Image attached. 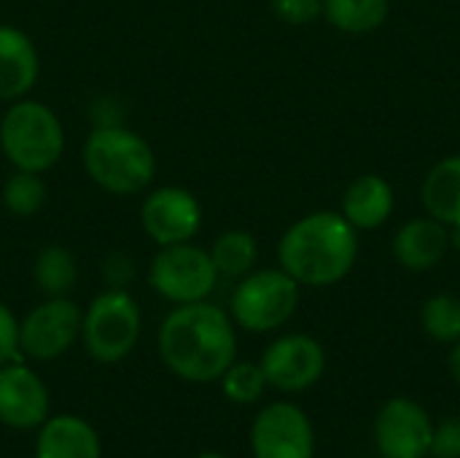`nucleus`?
<instances>
[{"mask_svg": "<svg viewBox=\"0 0 460 458\" xmlns=\"http://www.w3.org/2000/svg\"><path fill=\"white\" fill-rule=\"evenodd\" d=\"M218 381H221L224 397L234 405H253L267 391V378L261 373V364H253V362L234 359Z\"/></svg>", "mask_w": 460, "mask_h": 458, "instance_id": "obj_24", "label": "nucleus"}, {"mask_svg": "<svg viewBox=\"0 0 460 458\" xmlns=\"http://www.w3.org/2000/svg\"><path fill=\"white\" fill-rule=\"evenodd\" d=\"M140 308L127 289L97 294L81 321V343L97 364H119L140 340Z\"/></svg>", "mask_w": 460, "mask_h": 458, "instance_id": "obj_5", "label": "nucleus"}, {"mask_svg": "<svg viewBox=\"0 0 460 458\" xmlns=\"http://www.w3.org/2000/svg\"><path fill=\"white\" fill-rule=\"evenodd\" d=\"M434 458H460V418H445L439 427H434L431 437V454Z\"/></svg>", "mask_w": 460, "mask_h": 458, "instance_id": "obj_25", "label": "nucleus"}, {"mask_svg": "<svg viewBox=\"0 0 460 458\" xmlns=\"http://www.w3.org/2000/svg\"><path fill=\"white\" fill-rule=\"evenodd\" d=\"M22 348H19V321L8 310V305L0 302V367L8 362H19Z\"/></svg>", "mask_w": 460, "mask_h": 458, "instance_id": "obj_26", "label": "nucleus"}, {"mask_svg": "<svg viewBox=\"0 0 460 458\" xmlns=\"http://www.w3.org/2000/svg\"><path fill=\"white\" fill-rule=\"evenodd\" d=\"M81 162L86 175L111 194H140L156 175V157L146 138L119 124H100L89 132Z\"/></svg>", "mask_w": 460, "mask_h": 458, "instance_id": "obj_3", "label": "nucleus"}, {"mask_svg": "<svg viewBox=\"0 0 460 458\" xmlns=\"http://www.w3.org/2000/svg\"><path fill=\"white\" fill-rule=\"evenodd\" d=\"M102 275H105L108 289H124L132 281V275H135V265L124 254H111L102 262Z\"/></svg>", "mask_w": 460, "mask_h": 458, "instance_id": "obj_28", "label": "nucleus"}, {"mask_svg": "<svg viewBox=\"0 0 460 458\" xmlns=\"http://www.w3.org/2000/svg\"><path fill=\"white\" fill-rule=\"evenodd\" d=\"M394 211V189L380 175H361L342 197V213L356 229H375Z\"/></svg>", "mask_w": 460, "mask_h": 458, "instance_id": "obj_17", "label": "nucleus"}, {"mask_svg": "<svg viewBox=\"0 0 460 458\" xmlns=\"http://www.w3.org/2000/svg\"><path fill=\"white\" fill-rule=\"evenodd\" d=\"M326 19L345 32H372L388 16V0H323Z\"/></svg>", "mask_w": 460, "mask_h": 458, "instance_id": "obj_20", "label": "nucleus"}, {"mask_svg": "<svg viewBox=\"0 0 460 458\" xmlns=\"http://www.w3.org/2000/svg\"><path fill=\"white\" fill-rule=\"evenodd\" d=\"M299 302V283L286 270H259L245 275L232 294V321L248 332L283 327Z\"/></svg>", "mask_w": 460, "mask_h": 458, "instance_id": "obj_6", "label": "nucleus"}, {"mask_svg": "<svg viewBox=\"0 0 460 458\" xmlns=\"http://www.w3.org/2000/svg\"><path fill=\"white\" fill-rule=\"evenodd\" d=\"M431 437L434 424L415 400H388L375 418V443L383 458H426Z\"/></svg>", "mask_w": 460, "mask_h": 458, "instance_id": "obj_11", "label": "nucleus"}, {"mask_svg": "<svg viewBox=\"0 0 460 458\" xmlns=\"http://www.w3.org/2000/svg\"><path fill=\"white\" fill-rule=\"evenodd\" d=\"M35 458H102L97 429L73 413L49 416L38 427Z\"/></svg>", "mask_w": 460, "mask_h": 458, "instance_id": "obj_14", "label": "nucleus"}, {"mask_svg": "<svg viewBox=\"0 0 460 458\" xmlns=\"http://www.w3.org/2000/svg\"><path fill=\"white\" fill-rule=\"evenodd\" d=\"M81 308L67 297H49L19 324V348L35 362H54L81 337Z\"/></svg>", "mask_w": 460, "mask_h": 458, "instance_id": "obj_8", "label": "nucleus"}, {"mask_svg": "<svg viewBox=\"0 0 460 458\" xmlns=\"http://www.w3.org/2000/svg\"><path fill=\"white\" fill-rule=\"evenodd\" d=\"M49 389L35 370L19 362L0 367V424L32 432L49 418Z\"/></svg>", "mask_w": 460, "mask_h": 458, "instance_id": "obj_13", "label": "nucleus"}, {"mask_svg": "<svg viewBox=\"0 0 460 458\" xmlns=\"http://www.w3.org/2000/svg\"><path fill=\"white\" fill-rule=\"evenodd\" d=\"M356 254V227L329 211L299 219L278 246L280 270L305 286H332L342 281L353 270Z\"/></svg>", "mask_w": 460, "mask_h": 458, "instance_id": "obj_2", "label": "nucleus"}, {"mask_svg": "<svg viewBox=\"0 0 460 458\" xmlns=\"http://www.w3.org/2000/svg\"><path fill=\"white\" fill-rule=\"evenodd\" d=\"M35 43L16 27L0 24V100H22L38 81Z\"/></svg>", "mask_w": 460, "mask_h": 458, "instance_id": "obj_15", "label": "nucleus"}, {"mask_svg": "<svg viewBox=\"0 0 460 458\" xmlns=\"http://www.w3.org/2000/svg\"><path fill=\"white\" fill-rule=\"evenodd\" d=\"M259 364L267 386L286 394H299L321 381L326 370V354L321 343L307 335H286L264 351Z\"/></svg>", "mask_w": 460, "mask_h": 458, "instance_id": "obj_10", "label": "nucleus"}, {"mask_svg": "<svg viewBox=\"0 0 460 458\" xmlns=\"http://www.w3.org/2000/svg\"><path fill=\"white\" fill-rule=\"evenodd\" d=\"M450 373H453L456 383H458V386H460V340H458V343H456L453 354H450Z\"/></svg>", "mask_w": 460, "mask_h": 458, "instance_id": "obj_29", "label": "nucleus"}, {"mask_svg": "<svg viewBox=\"0 0 460 458\" xmlns=\"http://www.w3.org/2000/svg\"><path fill=\"white\" fill-rule=\"evenodd\" d=\"M216 281L218 273L210 254L191 243L159 246L148 267L151 289L172 305L208 300V294L216 289Z\"/></svg>", "mask_w": 460, "mask_h": 458, "instance_id": "obj_7", "label": "nucleus"}, {"mask_svg": "<svg viewBox=\"0 0 460 458\" xmlns=\"http://www.w3.org/2000/svg\"><path fill=\"white\" fill-rule=\"evenodd\" d=\"M213 265H216V273L218 275H226V278H243L251 273L253 262H256V240L251 232H243V229H232V232H224L213 248L208 251Z\"/></svg>", "mask_w": 460, "mask_h": 458, "instance_id": "obj_21", "label": "nucleus"}, {"mask_svg": "<svg viewBox=\"0 0 460 458\" xmlns=\"http://www.w3.org/2000/svg\"><path fill=\"white\" fill-rule=\"evenodd\" d=\"M450 235L437 219H415L404 224L394 240V254L407 270H431L447 254Z\"/></svg>", "mask_w": 460, "mask_h": 458, "instance_id": "obj_16", "label": "nucleus"}, {"mask_svg": "<svg viewBox=\"0 0 460 458\" xmlns=\"http://www.w3.org/2000/svg\"><path fill=\"white\" fill-rule=\"evenodd\" d=\"M272 11L288 24H307L323 11V0H272Z\"/></svg>", "mask_w": 460, "mask_h": 458, "instance_id": "obj_27", "label": "nucleus"}, {"mask_svg": "<svg viewBox=\"0 0 460 458\" xmlns=\"http://www.w3.org/2000/svg\"><path fill=\"white\" fill-rule=\"evenodd\" d=\"M197 458H229V456H224V454H213V451H208V454H199Z\"/></svg>", "mask_w": 460, "mask_h": 458, "instance_id": "obj_31", "label": "nucleus"}, {"mask_svg": "<svg viewBox=\"0 0 460 458\" xmlns=\"http://www.w3.org/2000/svg\"><path fill=\"white\" fill-rule=\"evenodd\" d=\"M423 205L431 219L460 224V157H447L423 181Z\"/></svg>", "mask_w": 460, "mask_h": 458, "instance_id": "obj_18", "label": "nucleus"}, {"mask_svg": "<svg viewBox=\"0 0 460 458\" xmlns=\"http://www.w3.org/2000/svg\"><path fill=\"white\" fill-rule=\"evenodd\" d=\"M423 329L437 343H458L460 340V300L453 294L431 297L420 310Z\"/></svg>", "mask_w": 460, "mask_h": 458, "instance_id": "obj_23", "label": "nucleus"}, {"mask_svg": "<svg viewBox=\"0 0 460 458\" xmlns=\"http://www.w3.org/2000/svg\"><path fill=\"white\" fill-rule=\"evenodd\" d=\"M253 458H313L315 429L310 416L291 402H272L259 410L251 427Z\"/></svg>", "mask_w": 460, "mask_h": 458, "instance_id": "obj_9", "label": "nucleus"}, {"mask_svg": "<svg viewBox=\"0 0 460 458\" xmlns=\"http://www.w3.org/2000/svg\"><path fill=\"white\" fill-rule=\"evenodd\" d=\"M159 356L164 367L181 381H218L237 359L232 316L208 300L178 305L159 327Z\"/></svg>", "mask_w": 460, "mask_h": 458, "instance_id": "obj_1", "label": "nucleus"}, {"mask_svg": "<svg viewBox=\"0 0 460 458\" xmlns=\"http://www.w3.org/2000/svg\"><path fill=\"white\" fill-rule=\"evenodd\" d=\"M0 148L16 170L46 173L65 151L59 116L38 100H13L0 121Z\"/></svg>", "mask_w": 460, "mask_h": 458, "instance_id": "obj_4", "label": "nucleus"}, {"mask_svg": "<svg viewBox=\"0 0 460 458\" xmlns=\"http://www.w3.org/2000/svg\"><path fill=\"white\" fill-rule=\"evenodd\" d=\"M140 224L143 232L156 246H175L189 243L202 224V208L189 189L181 186H162L154 189L140 205Z\"/></svg>", "mask_w": 460, "mask_h": 458, "instance_id": "obj_12", "label": "nucleus"}, {"mask_svg": "<svg viewBox=\"0 0 460 458\" xmlns=\"http://www.w3.org/2000/svg\"><path fill=\"white\" fill-rule=\"evenodd\" d=\"M43 202H46V181L40 178V173L16 170L3 184V205L11 216L30 219L43 208Z\"/></svg>", "mask_w": 460, "mask_h": 458, "instance_id": "obj_22", "label": "nucleus"}, {"mask_svg": "<svg viewBox=\"0 0 460 458\" xmlns=\"http://www.w3.org/2000/svg\"><path fill=\"white\" fill-rule=\"evenodd\" d=\"M32 281L46 297H67L78 281L75 256L65 246H46L35 256Z\"/></svg>", "mask_w": 460, "mask_h": 458, "instance_id": "obj_19", "label": "nucleus"}, {"mask_svg": "<svg viewBox=\"0 0 460 458\" xmlns=\"http://www.w3.org/2000/svg\"><path fill=\"white\" fill-rule=\"evenodd\" d=\"M450 243L460 251V224H456V229H453V235H450Z\"/></svg>", "mask_w": 460, "mask_h": 458, "instance_id": "obj_30", "label": "nucleus"}]
</instances>
